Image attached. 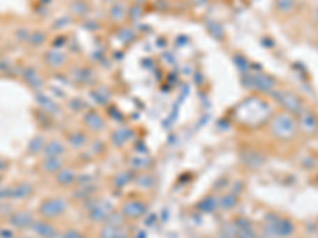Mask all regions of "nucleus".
<instances>
[{
  "instance_id": "f257e3e1",
  "label": "nucleus",
  "mask_w": 318,
  "mask_h": 238,
  "mask_svg": "<svg viewBox=\"0 0 318 238\" xmlns=\"http://www.w3.org/2000/svg\"><path fill=\"white\" fill-rule=\"evenodd\" d=\"M269 130L275 138L279 140H291L295 138L299 132L298 125V118L293 116L287 112H279L271 118L269 122Z\"/></svg>"
},
{
  "instance_id": "f03ea898",
  "label": "nucleus",
  "mask_w": 318,
  "mask_h": 238,
  "mask_svg": "<svg viewBox=\"0 0 318 238\" xmlns=\"http://www.w3.org/2000/svg\"><path fill=\"white\" fill-rule=\"evenodd\" d=\"M264 237L269 238H290L295 234V224L288 218H280L279 215H267L263 227Z\"/></svg>"
},
{
  "instance_id": "7ed1b4c3",
  "label": "nucleus",
  "mask_w": 318,
  "mask_h": 238,
  "mask_svg": "<svg viewBox=\"0 0 318 238\" xmlns=\"http://www.w3.org/2000/svg\"><path fill=\"white\" fill-rule=\"evenodd\" d=\"M269 96L274 99L275 104H279L283 112H287L293 116H298L303 113L304 107V102L301 99L296 92L293 91H287V89H277L275 88L272 92H269Z\"/></svg>"
},
{
  "instance_id": "20e7f679",
  "label": "nucleus",
  "mask_w": 318,
  "mask_h": 238,
  "mask_svg": "<svg viewBox=\"0 0 318 238\" xmlns=\"http://www.w3.org/2000/svg\"><path fill=\"white\" fill-rule=\"evenodd\" d=\"M244 86L250 91L263 92V94H269L275 88H277V81L274 76L258 72V73H245L244 75Z\"/></svg>"
},
{
  "instance_id": "39448f33",
  "label": "nucleus",
  "mask_w": 318,
  "mask_h": 238,
  "mask_svg": "<svg viewBox=\"0 0 318 238\" xmlns=\"http://www.w3.org/2000/svg\"><path fill=\"white\" fill-rule=\"evenodd\" d=\"M37 211L41 218L46 219L59 218L67 211V202L62 197H48L40 203Z\"/></svg>"
},
{
  "instance_id": "423d86ee",
  "label": "nucleus",
  "mask_w": 318,
  "mask_h": 238,
  "mask_svg": "<svg viewBox=\"0 0 318 238\" xmlns=\"http://www.w3.org/2000/svg\"><path fill=\"white\" fill-rule=\"evenodd\" d=\"M148 211V203L140 199H129L121 205V213L128 219H139Z\"/></svg>"
},
{
  "instance_id": "0eeeda50",
  "label": "nucleus",
  "mask_w": 318,
  "mask_h": 238,
  "mask_svg": "<svg viewBox=\"0 0 318 238\" xmlns=\"http://www.w3.org/2000/svg\"><path fill=\"white\" fill-rule=\"evenodd\" d=\"M6 221L14 231H26V229L32 227L35 218H33V215L27 210H18V211H13V213L6 218Z\"/></svg>"
},
{
  "instance_id": "6e6552de",
  "label": "nucleus",
  "mask_w": 318,
  "mask_h": 238,
  "mask_svg": "<svg viewBox=\"0 0 318 238\" xmlns=\"http://www.w3.org/2000/svg\"><path fill=\"white\" fill-rule=\"evenodd\" d=\"M298 125L301 130L306 133H315L318 130V116L312 112V110L304 108L303 113L298 115Z\"/></svg>"
},
{
  "instance_id": "1a4fd4ad",
  "label": "nucleus",
  "mask_w": 318,
  "mask_h": 238,
  "mask_svg": "<svg viewBox=\"0 0 318 238\" xmlns=\"http://www.w3.org/2000/svg\"><path fill=\"white\" fill-rule=\"evenodd\" d=\"M112 211H113L112 203H108L105 200H99L96 203V207L88 211V218L89 221H93V223H105V219Z\"/></svg>"
},
{
  "instance_id": "9d476101",
  "label": "nucleus",
  "mask_w": 318,
  "mask_h": 238,
  "mask_svg": "<svg viewBox=\"0 0 318 238\" xmlns=\"http://www.w3.org/2000/svg\"><path fill=\"white\" fill-rule=\"evenodd\" d=\"M83 122H85V125L93 132H100V130H104V127H105L104 116L99 112H96V110H86L85 115H83Z\"/></svg>"
},
{
  "instance_id": "9b49d317",
  "label": "nucleus",
  "mask_w": 318,
  "mask_h": 238,
  "mask_svg": "<svg viewBox=\"0 0 318 238\" xmlns=\"http://www.w3.org/2000/svg\"><path fill=\"white\" fill-rule=\"evenodd\" d=\"M128 10L129 5L126 2L118 0V2L110 3V6H108V18L115 24H121L123 21L128 19Z\"/></svg>"
},
{
  "instance_id": "f8f14e48",
  "label": "nucleus",
  "mask_w": 318,
  "mask_h": 238,
  "mask_svg": "<svg viewBox=\"0 0 318 238\" xmlns=\"http://www.w3.org/2000/svg\"><path fill=\"white\" fill-rule=\"evenodd\" d=\"M30 231L33 232V235L38 237V238H49L56 232V227H54L53 223H49L46 218H40V219L33 221Z\"/></svg>"
},
{
  "instance_id": "ddd939ff",
  "label": "nucleus",
  "mask_w": 318,
  "mask_h": 238,
  "mask_svg": "<svg viewBox=\"0 0 318 238\" xmlns=\"http://www.w3.org/2000/svg\"><path fill=\"white\" fill-rule=\"evenodd\" d=\"M43 61L48 67H51V69H61L62 65L67 64V56L57 48H51L45 53Z\"/></svg>"
},
{
  "instance_id": "4468645a",
  "label": "nucleus",
  "mask_w": 318,
  "mask_h": 238,
  "mask_svg": "<svg viewBox=\"0 0 318 238\" xmlns=\"http://www.w3.org/2000/svg\"><path fill=\"white\" fill-rule=\"evenodd\" d=\"M77 178H78L77 172L70 167H64L54 175V180L61 188H70L72 184H77Z\"/></svg>"
},
{
  "instance_id": "2eb2a0df",
  "label": "nucleus",
  "mask_w": 318,
  "mask_h": 238,
  "mask_svg": "<svg viewBox=\"0 0 318 238\" xmlns=\"http://www.w3.org/2000/svg\"><path fill=\"white\" fill-rule=\"evenodd\" d=\"M65 151H67L65 144L61 140L54 138V140L46 141L41 154H43V157H62L65 154Z\"/></svg>"
},
{
  "instance_id": "dca6fc26",
  "label": "nucleus",
  "mask_w": 318,
  "mask_h": 238,
  "mask_svg": "<svg viewBox=\"0 0 318 238\" xmlns=\"http://www.w3.org/2000/svg\"><path fill=\"white\" fill-rule=\"evenodd\" d=\"M64 157H43L40 162V167L48 175H56L61 168H64Z\"/></svg>"
},
{
  "instance_id": "f3484780",
  "label": "nucleus",
  "mask_w": 318,
  "mask_h": 238,
  "mask_svg": "<svg viewBox=\"0 0 318 238\" xmlns=\"http://www.w3.org/2000/svg\"><path fill=\"white\" fill-rule=\"evenodd\" d=\"M134 137V132L129 127H121V129H116L112 135H110V141L115 148H121L124 146L131 138Z\"/></svg>"
},
{
  "instance_id": "a211bd4d",
  "label": "nucleus",
  "mask_w": 318,
  "mask_h": 238,
  "mask_svg": "<svg viewBox=\"0 0 318 238\" xmlns=\"http://www.w3.org/2000/svg\"><path fill=\"white\" fill-rule=\"evenodd\" d=\"M33 194V186L27 181H22L19 184L11 186V199L13 200H24L29 199Z\"/></svg>"
},
{
  "instance_id": "6ab92c4d",
  "label": "nucleus",
  "mask_w": 318,
  "mask_h": 238,
  "mask_svg": "<svg viewBox=\"0 0 318 238\" xmlns=\"http://www.w3.org/2000/svg\"><path fill=\"white\" fill-rule=\"evenodd\" d=\"M196 208L200 211V213H205V215L215 213V211L218 210V197L213 195V194L205 195V197L196 205Z\"/></svg>"
},
{
  "instance_id": "aec40b11",
  "label": "nucleus",
  "mask_w": 318,
  "mask_h": 238,
  "mask_svg": "<svg viewBox=\"0 0 318 238\" xmlns=\"http://www.w3.org/2000/svg\"><path fill=\"white\" fill-rule=\"evenodd\" d=\"M153 164V160L147 154H136L129 159V167L134 170V172H145L147 168H150Z\"/></svg>"
},
{
  "instance_id": "412c9836",
  "label": "nucleus",
  "mask_w": 318,
  "mask_h": 238,
  "mask_svg": "<svg viewBox=\"0 0 318 238\" xmlns=\"http://www.w3.org/2000/svg\"><path fill=\"white\" fill-rule=\"evenodd\" d=\"M237 202H239V195L236 192H226L218 197V210L231 211L232 208H236Z\"/></svg>"
},
{
  "instance_id": "4be33fe9",
  "label": "nucleus",
  "mask_w": 318,
  "mask_h": 238,
  "mask_svg": "<svg viewBox=\"0 0 318 238\" xmlns=\"http://www.w3.org/2000/svg\"><path fill=\"white\" fill-rule=\"evenodd\" d=\"M67 143H69L70 148L73 149H81L88 144V135L81 130H73L69 133V137H67Z\"/></svg>"
},
{
  "instance_id": "5701e85b",
  "label": "nucleus",
  "mask_w": 318,
  "mask_h": 238,
  "mask_svg": "<svg viewBox=\"0 0 318 238\" xmlns=\"http://www.w3.org/2000/svg\"><path fill=\"white\" fill-rule=\"evenodd\" d=\"M22 78L33 89H38V88L43 86V80H41L40 73L35 69H33V67H27V69L22 72Z\"/></svg>"
},
{
  "instance_id": "b1692460",
  "label": "nucleus",
  "mask_w": 318,
  "mask_h": 238,
  "mask_svg": "<svg viewBox=\"0 0 318 238\" xmlns=\"http://www.w3.org/2000/svg\"><path fill=\"white\" fill-rule=\"evenodd\" d=\"M97 188L96 184H86V186H77V189L72 192V197L75 200H80V202H85L86 199L93 197L96 194Z\"/></svg>"
},
{
  "instance_id": "393cba45",
  "label": "nucleus",
  "mask_w": 318,
  "mask_h": 238,
  "mask_svg": "<svg viewBox=\"0 0 318 238\" xmlns=\"http://www.w3.org/2000/svg\"><path fill=\"white\" fill-rule=\"evenodd\" d=\"M134 176H136V173H134L132 168H129V170H123V172H120V173L115 175V178H113V186H115V188L123 189L124 186H128L129 183H134Z\"/></svg>"
},
{
  "instance_id": "a878e982",
  "label": "nucleus",
  "mask_w": 318,
  "mask_h": 238,
  "mask_svg": "<svg viewBox=\"0 0 318 238\" xmlns=\"http://www.w3.org/2000/svg\"><path fill=\"white\" fill-rule=\"evenodd\" d=\"M134 183H136V186L140 189H152L156 183V180L152 173L142 172V173H137L136 176H134Z\"/></svg>"
},
{
  "instance_id": "bb28decb",
  "label": "nucleus",
  "mask_w": 318,
  "mask_h": 238,
  "mask_svg": "<svg viewBox=\"0 0 318 238\" xmlns=\"http://www.w3.org/2000/svg\"><path fill=\"white\" fill-rule=\"evenodd\" d=\"M244 162L250 167V168H258L261 167L264 164V159L263 156L259 154L258 151H253V149H248L245 154H244Z\"/></svg>"
},
{
  "instance_id": "cd10ccee",
  "label": "nucleus",
  "mask_w": 318,
  "mask_h": 238,
  "mask_svg": "<svg viewBox=\"0 0 318 238\" xmlns=\"http://www.w3.org/2000/svg\"><path fill=\"white\" fill-rule=\"evenodd\" d=\"M89 10H91V6L86 0H73L70 3V11L75 16H78V18H86Z\"/></svg>"
},
{
  "instance_id": "c85d7f7f",
  "label": "nucleus",
  "mask_w": 318,
  "mask_h": 238,
  "mask_svg": "<svg viewBox=\"0 0 318 238\" xmlns=\"http://www.w3.org/2000/svg\"><path fill=\"white\" fill-rule=\"evenodd\" d=\"M91 99H93L97 105H105L107 102L110 100V91L104 86H99L91 91Z\"/></svg>"
},
{
  "instance_id": "c756f323",
  "label": "nucleus",
  "mask_w": 318,
  "mask_h": 238,
  "mask_svg": "<svg viewBox=\"0 0 318 238\" xmlns=\"http://www.w3.org/2000/svg\"><path fill=\"white\" fill-rule=\"evenodd\" d=\"M45 144H46V140H45L43 135H37V137H33L30 140L29 146H27V151L30 152V154H33V156L41 154V152H43Z\"/></svg>"
},
{
  "instance_id": "7c9ffc66",
  "label": "nucleus",
  "mask_w": 318,
  "mask_h": 238,
  "mask_svg": "<svg viewBox=\"0 0 318 238\" xmlns=\"http://www.w3.org/2000/svg\"><path fill=\"white\" fill-rule=\"evenodd\" d=\"M37 100H38V104H40L41 107H43L45 112L53 113V115L59 113V105H56V102L51 100L48 96H45V94H37Z\"/></svg>"
},
{
  "instance_id": "2f4dec72",
  "label": "nucleus",
  "mask_w": 318,
  "mask_h": 238,
  "mask_svg": "<svg viewBox=\"0 0 318 238\" xmlns=\"http://www.w3.org/2000/svg\"><path fill=\"white\" fill-rule=\"evenodd\" d=\"M296 6H298L296 0H275V8L283 14H290L291 11H295Z\"/></svg>"
},
{
  "instance_id": "473e14b6",
  "label": "nucleus",
  "mask_w": 318,
  "mask_h": 238,
  "mask_svg": "<svg viewBox=\"0 0 318 238\" xmlns=\"http://www.w3.org/2000/svg\"><path fill=\"white\" fill-rule=\"evenodd\" d=\"M123 219H124V215L121 213V210H120V211L113 210L112 213L108 215V218L105 219V224H107V226H112V227H115V229H118V227L123 226Z\"/></svg>"
},
{
  "instance_id": "72a5a7b5",
  "label": "nucleus",
  "mask_w": 318,
  "mask_h": 238,
  "mask_svg": "<svg viewBox=\"0 0 318 238\" xmlns=\"http://www.w3.org/2000/svg\"><path fill=\"white\" fill-rule=\"evenodd\" d=\"M145 11V6L140 5V3H132L129 5V10H128V18L131 21H139L142 19V16H144Z\"/></svg>"
},
{
  "instance_id": "f704fd0d",
  "label": "nucleus",
  "mask_w": 318,
  "mask_h": 238,
  "mask_svg": "<svg viewBox=\"0 0 318 238\" xmlns=\"http://www.w3.org/2000/svg\"><path fill=\"white\" fill-rule=\"evenodd\" d=\"M46 40V33L41 30H33L32 33H29V41L32 46H41Z\"/></svg>"
},
{
  "instance_id": "c9c22d12",
  "label": "nucleus",
  "mask_w": 318,
  "mask_h": 238,
  "mask_svg": "<svg viewBox=\"0 0 318 238\" xmlns=\"http://www.w3.org/2000/svg\"><path fill=\"white\" fill-rule=\"evenodd\" d=\"M207 27H208V33H212V35L215 38H223L224 37V32H223V27L218 24V22H215V21H210V22H207Z\"/></svg>"
},
{
  "instance_id": "e433bc0d",
  "label": "nucleus",
  "mask_w": 318,
  "mask_h": 238,
  "mask_svg": "<svg viewBox=\"0 0 318 238\" xmlns=\"http://www.w3.org/2000/svg\"><path fill=\"white\" fill-rule=\"evenodd\" d=\"M234 64L237 65V69L242 73H248V61L240 54H234Z\"/></svg>"
},
{
  "instance_id": "4c0bfd02",
  "label": "nucleus",
  "mask_w": 318,
  "mask_h": 238,
  "mask_svg": "<svg viewBox=\"0 0 318 238\" xmlns=\"http://www.w3.org/2000/svg\"><path fill=\"white\" fill-rule=\"evenodd\" d=\"M221 235L224 237V238H236V235H237V227H236V224H228V226H224V229L221 231Z\"/></svg>"
},
{
  "instance_id": "58836bf2",
  "label": "nucleus",
  "mask_w": 318,
  "mask_h": 238,
  "mask_svg": "<svg viewBox=\"0 0 318 238\" xmlns=\"http://www.w3.org/2000/svg\"><path fill=\"white\" fill-rule=\"evenodd\" d=\"M256 231L252 227H247V229H242V231H237L236 238H256Z\"/></svg>"
},
{
  "instance_id": "ea45409f",
  "label": "nucleus",
  "mask_w": 318,
  "mask_h": 238,
  "mask_svg": "<svg viewBox=\"0 0 318 238\" xmlns=\"http://www.w3.org/2000/svg\"><path fill=\"white\" fill-rule=\"evenodd\" d=\"M69 107H70V110H73V112H83V110L86 108L85 102H83L81 99H70Z\"/></svg>"
},
{
  "instance_id": "a19ab883",
  "label": "nucleus",
  "mask_w": 318,
  "mask_h": 238,
  "mask_svg": "<svg viewBox=\"0 0 318 238\" xmlns=\"http://www.w3.org/2000/svg\"><path fill=\"white\" fill-rule=\"evenodd\" d=\"M115 234H116V229L105 224L102 227V231H100V238H115Z\"/></svg>"
},
{
  "instance_id": "79ce46f5",
  "label": "nucleus",
  "mask_w": 318,
  "mask_h": 238,
  "mask_svg": "<svg viewBox=\"0 0 318 238\" xmlns=\"http://www.w3.org/2000/svg\"><path fill=\"white\" fill-rule=\"evenodd\" d=\"M234 224H236L237 231H242V229H247V227H252V226H253L252 221L247 219V218H239V219L234 221Z\"/></svg>"
},
{
  "instance_id": "37998d69",
  "label": "nucleus",
  "mask_w": 318,
  "mask_h": 238,
  "mask_svg": "<svg viewBox=\"0 0 318 238\" xmlns=\"http://www.w3.org/2000/svg\"><path fill=\"white\" fill-rule=\"evenodd\" d=\"M11 199V186H0V202H6Z\"/></svg>"
},
{
  "instance_id": "c03bdc74",
  "label": "nucleus",
  "mask_w": 318,
  "mask_h": 238,
  "mask_svg": "<svg viewBox=\"0 0 318 238\" xmlns=\"http://www.w3.org/2000/svg\"><path fill=\"white\" fill-rule=\"evenodd\" d=\"M94 176L91 175H83L77 178V186H86V184H94Z\"/></svg>"
},
{
  "instance_id": "a18cd8bd",
  "label": "nucleus",
  "mask_w": 318,
  "mask_h": 238,
  "mask_svg": "<svg viewBox=\"0 0 318 238\" xmlns=\"http://www.w3.org/2000/svg\"><path fill=\"white\" fill-rule=\"evenodd\" d=\"M0 238H16L13 227H0Z\"/></svg>"
},
{
  "instance_id": "49530a36",
  "label": "nucleus",
  "mask_w": 318,
  "mask_h": 238,
  "mask_svg": "<svg viewBox=\"0 0 318 238\" xmlns=\"http://www.w3.org/2000/svg\"><path fill=\"white\" fill-rule=\"evenodd\" d=\"M13 207L10 205V203H6V202H0V216H10L13 213Z\"/></svg>"
},
{
  "instance_id": "de8ad7c7",
  "label": "nucleus",
  "mask_w": 318,
  "mask_h": 238,
  "mask_svg": "<svg viewBox=\"0 0 318 238\" xmlns=\"http://www.w3.org/2000/svg\"><path fill=\"white\" fill-rule=\"evenodd\" d=\"M64 235L65 238H86L80 231H77V229H69V231L64 232Z\"/></svg>"
},
{
  "instance_id": "09e8293b",
  "label": "nucleus",
  "mask_w": 318,
  "mask_h": 238,
  "mask_svg": "<svg viewBox=\"0 0 318 238\" xmlns=\"http://www.w3.org/2000/svg\"><path fill=\"white\" fill-rule=\"evenodd\" d=\"M118 37H120V38L123 37L124 41H129V37H134V32H132L131 29H123V30L118 33Z\"/></svg>"
},
{
  "instance_id": "8fccbe9b",
  "label": "nucleus",
  "mask_w": 318,
  "mask_h": 238,
  "mask_svg": "<svg viewBox=\"0 0 318 238\" xmlns=\"http://www.w3.org/2000/svg\"><path fill=\"white\" fill-rule=\"evenodd\" d=\"M115 238H129V234H128V231H126V229H124V227L121 226V227H118V229H116Z\"/></svg>"
},
{
  "instance_id": "3c124183",
  "label": "nucleus",
  "mask_w": 318,
  "mask_h": 238,
  "mask_svg": "<svg viewBox=\"0 0 318 238\" xmlns=\"http://www.w3.org/2000/svg\"><path fill=\"white\" fill-rule=\"evenodd\" d=\"M83 25H85V27L88 29V30H96L99 25H97V22H94V21H91V19H88V21H85L83 22Z\"/></svg>"
},
{
  "instance_id": "603ef678",
  "label": "nucleus",
  "mask_w": 318,
  "mask_h": 238,
  "mask_svg": "<svg viewBox=\"0 0 318 238\" xmlns=\"http://www.w3.org/2000/svg\"><path fill=\"white\" fill-rule=\"evenodd\" d=\"M6 168H8V162H6L5 159H2V157H0V173H3Z\"/></svg>"
},
{
  "instance_id": "864d4df0",
  "label": "nucleus",
  "mask_w": 318,
  "mask_h": 238,
  "mask_svg": "<svg viewBox=\"0 0 318 238\" xmlns=\"http://www.w3.org/2000/svg\"><path fill=\"white\" fill-rule=\"evenodd\" d=\"M156 223V215H152L148 219H145V226H153Z\"/></svg>"
},
{
  "instance_id": "5fc2aeb1",
  "label": "nucleus",
  "mask_w": 318,
  "mask_h": 238,
  "mask_svg": "<svg viewBox=\"0 0 318 238\" xmlns=\"http://www.w3.org/2000/svg\"><path fill=\"white\" fill-rule=\"evenodd\" d=\"M49 238H65V235H64V232H57V231H56Z\"/></svg>"
},
{
  "instance_id": "6e6d98bb",
  "label": "nucleus",
  "mask_w": 318,
  "mask_h": 238,
  "mask_svg": "<svg viewBox=\"0 0 318 238\" xmlns=\"http://www.w3.org/2000/svg\"><path fill=\"white\" fill-rule=\"evenodd\" d=\"M136 238H147V232H144V231H140V232H137Z\"/></svg>"
},
{
  "instance_id": "4d7b16f0",
  "label": "nucleus",
  "mask_w": 318,
  "mask_h": 238,
  "mask_svg": "<svg viewBox=\"0 0 318 238\" xmlns=\"http://www.w3.org/2000/svg\"><path fill=\"white\" fill-rule=\"evenodd\" d=\"M148 0H134V3H140V5H145Z\"/></svg>"
},
{
  "instance_id": "13d9d810",
  "label": "nucleus",
  "mask_w": 318,
  "mask_h": 238,
  "mask_svg": "<svg viewBox=\"0 0 318 238\" xmlns=\"http://www.w3.org/2000/svg\"><path fill=\"white\" fill-rule=\"evenodd\" d=\"M102 2H105V3H115V2H118V0H102Z\"/></svg>"
},
{
  "instance_id": "bf43d9fd",
  "label": "nucleus",
  "mask_w": 318,
  "mask_h": 238,
  "mask_svg": "<svg viewBox=\"0 0 318 238\" xmlns=\"http://www.w3.org/2000/svg\"><path fill=\"white\" fill-rule=\"evenodd\" d=\"M2 181H3V175L0 173V186H2Z\"/></svg>"
},
{
  "instance_id": "052dcab7",
  "label": "nucleus",
  "mask_w": 318,
  "mask_h": 238,
  "mask_svg": "<svg viewBox=\"0 0 318 238\" xmlns=\"http://www.w3.org/2000/svg\"><path fill=\"white\" fill-rule=\"evenodd\" d=\"M315 18H317V21H318V10H317V14H315Z\"/></svg>"
},
{
  "instance_id": "680f3d73",
  "label": "nucleus",
  "mask_w": 318,
  "mask_h": 238,
  "mask_svg": "<svg viewBox=\"0 0 318 238\" xmlns=\"http://www.w3.org/2000/svg\"><path fill=\"white\" fill-rule=\"evenodd\" d=\"M16 238H29V237H16Z\"/></svg>"
},
{
  "instance_id": "e2e57ef3",
  "label": "nucleus",
  "mask_w": 318,
  "mask_h": 238,
  "mask_svg": "<svg viewBox=\"0 0 318 238\" xmlns=\"http://www.w3.org/2000/svg\"><path fill=\"white\" fill-rule=\"evenodd\" d=\"M317 46H318V38H317Z\"/></svg>"
},
{
  "instance_id": "0e129e2a",
  "label": "nucleus",
  "mask_w": 318,
  "mask_h": 238,
  "mask_svg": "<svg viewBox=\"0 0 318 238\" xmlns=\"http://www.w3.org/2000/svg\"><path fill=\"white\" fill-rule=\"evenodd\" d=\"M69 2H73V0H69Z\"/></svg>"
},
{
  "instance_id": "69168bd1",
  "label": "nucleus",
  "mask_w": 318,
  "mask_h": 238,
  "mask_svg": "<svg viewBox=\"0 0 318 238\" xmlns=\"http://www.w3.org/2000/svg\"><path fill=\"white\" fill-rule=\"evenodd\" d=\"M256 238H259V237H256ZM263 238H264V237H263Z\"/></svg>"
}]
</instances>
